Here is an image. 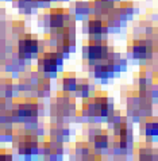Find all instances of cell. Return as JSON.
I'll use <instances>...</instances> for the list:
<instances>
[{"label": "cell", "mask_w": 158, "mask_h": 161, "mask_svg": "<svg viewBox=\"0 0 158 161\" xmlns=\"http://www.w3.org/2000/svg\"><path fill=\"white\" fill-rule=\"evenodd\" d=\"M85 54L91 61H101L107 56V47L101 42L93 41L85 47Z\"/></svg>", "instance_id": "6da1fadb"}, {"label": "cell", "mask_w": 158, "mask_h": 161, "mask_svg": "<svg viewBox=\"0 0 158 161\" xmlns=\"http://www.w3.org/2000/svg\"><path fill=\"white\" fill-rule=\"evenodd\" d=\"M62 58L60 57V54L57 53H47L45 54V57L41 60V69H43V72H50V73H56L58 66L61 65Z\"/></svg>", "instance_id": "7a4b0ae2"}, {"label": "cell", "mask_w": 158, "mask_h": 161, "mask_svg": "<svg viewBox=\"0 0 158 161\" xmlns=\"http://www.w3.org/2000/svg\"><path fill=\"white\" fill-rule=\"evenodd\" d=\"M37 50H38V41L35 38L27 35L23 39H20V43H19L20 54H23L25 57H31L37 53Z\"/></svg>", "instance_id": "3957f363"}, {"label": "cell", "mask_w": 158, "mask_h": 161, "mask_svg": "<svg viewBox=\"0 0 158 161\" xmlns=\"http://www.w3.org/2000/svg\"><path fill=\"white\" fill-rule=\"evenodd\" d=\"M133 56L135 57V58H139V60L147 58V57L150 56V47L147 46V43L142 42V41L134 42V45H133Z\"/></svg>", "instance_id": "277c9868"}, {"label": "cell", "mask_w": 158, "mask_h": 161, "mask_svg": "<svg viewBox=\"0 0 158 161\" xmlns=\"http://www.w3.org/2000/svg\"><path fill=\"white\" fill-rule=\"evenodd\" d=\"M111 73H114V65H112V62H101V64L96 65V68H95L96 77L106 79Z\"/></svg>", "instance_id": "5b68a950"}, {"label": "cell", "mask_w": 158, "mask_h": 161, "mask_svg": "<svg viewBox=\"0 0 158 161\" xmlns=\"http://www.w3.org/2000/svg\"><path fill=\"white\" fill-rule=\"evenodd\" d=\"M88 33L95 37H99L100 34L104 33V26L100 19H91L88 22Z\"/></svg>", "instance_id": "8992f818"}, {"label": "cell", "mask_w": 158, "mask_h": 161, "mask_svg": "<svg viewBox=\"0 0 158 161\" xmlns=\"http://www.w3.org/2000/svg\"><path fill=\"white\" fill-rule=\"evenodd\" d=\"M50 26L52 27H62L65 23V14L61 10H54L50 14Z\"/></svg>", "instance_id": "52a82bcc"}, {"label": "cell", "mask_w": 158, "mask_h": 161, "mask_svg": "<svg viewBox=\"0 0 158 161\" xmlns=\"http://www.w3.org/2000/svg\"><path fill=\"white\" fill-rule=\"evenodd\" d=\"M20 153H25V154H30L37 149V142L33 141V137H30V140H23L20 142Z\"/></svg>", "instance_id": "ba28073f"}, {"label": "cell", "mask_w": 158, "mask_h": 161, "mask_svg": "<svg viewBox=\"0 0 158 161\" xmlns=\"http://www.w3.org/2000/svg\"><path fill=\"white\" fill-rule=\"evenodd\" d=\"M146 134L149 137H157L158 136V122L151 120L146 125Z\"/></svg>", "instance_id": "9c48e42d"}, {"label": "cell", "mask_w": 158, "mask_h": 161, "mask_svg": "<svg viewBox=\"0 0 158 161\" xmlns=\"http://www.w3.org/2000/svg\"><path fill=\"white\" fill-rule=\"evenodd\" d=\"M64 87H65V89H68V91H74L76 88H77L79 86H77V80L76 79H65L64 80Z\"/></svg>", "instance_id": "30bf717a"}, {"label": "cell", "mask_w": 158, "mask_h": 161, "mask_svg": "<svg viewBox=\"0 0 158 161\" xmlns=\"http://www.w3.org/2000/svg\"><path fill=\"white\" fill-rule=\"evenodd\" d=\"M95 144H96V147H99V149H104L108 145V138L106 136H97L96 140H95Z\"/></svg>", "instance_id": "8fae6325"}]
</instances>
